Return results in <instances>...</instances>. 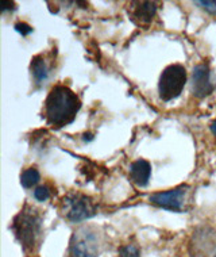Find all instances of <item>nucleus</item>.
Returning a JSON list of instances; mask_svg holds the SVG:
<instances>
[{
  "mask_svg": "<svg viewBox=\"0 0 216 257\" xmlns=\"http://www.w3.org/2000/svg\"><path fill=\"white\" fill-rule=\"evenodd\" d=\"M81 100L71 88L58 84L50 89L45 100V118L54 127H64L76 119Z\"/></svg>",
  "mask_w": 216,
  "mask_h": 257,
  "instance_id": "nucleus-1",
  "label": "nucleus"
},
{
  "mask_svg": "<svg viewBox=\"0 0 216 257\" xmlns=\"http://www.w3.org/2000/svg\"><path fill=\"white\" fill-rule=\"evenodd\" d=\"M11 229L25 250H34L42 231V218L40 211L26 204L14 218Z\"/></svg>",
  "mask_w": 216,
  "mask_h": 257,
  "instance_id": "nucleus-2",
  "label": "nucleus"
},
{
  "mask_svg": "<svg viewBox=\"0 0 216 257\" xmlns=\"http://www.w3.org/2000/svg\"><path fill=\"white\" fill-rule=\"evenodd\" d=\"M103 244V237L96 227L81 226L72 235L69 253L71 257H99Z\"/></svg>",
  "mask_w": 216,
  "mask_h": 257,
  "instance_id": "nucleus-3",
  "label": "nucleus"
},
{
  "mask_svg": "<svg viewBox=\"0 0 216 257\" xmlns=\"http://www.w3.org/2000/svg\"><path fill=\"white\" fill-rule=\"evenodd\" d=\"M61 213L69 222L79 223L95 217L97 214V206L91 196L80 192H71L62 199Z\"/></svg>",
  "mask_w": 216,
  "mask_h": 257,
  "instance_id": "nucleus-4",
  "label": "nucleus"
},
{
  "mask_svg": "<svg viewBox=\"0 0 216 257\" xmlns=\"http://www.w3.org/2000/svg\"><path fill=\"white\" fill-rule=\"evenodd\" d=\"M186 84V69L181 64H172L162 71L158 81L159 98L170 102L178 98Z\"/></svg>",
  "mask_w": 216,
  "mask_h": 257,
  "instance_id": "nucleus-5",
  "label": "nucleus"
},
{
  "mask_svg": "<svg viewBox=\"0 0 216 257\" xmlns=\"http://www.w3.org/2000/svg\"><path fill=\"white\" fill-rule=\"evenodd\" d=\"M189 187L178 186L173 190L163 191V192H157L150 196V202L157 207H161L163 210L169 211H182L185 207L186 194H188Z\"/></svg>",
  "mask_w": 216,
  "mask_h": 257,
  "instance_id": "nucleus-6",
  "label": "nucleus"
},
{
  "mask_svg": "<svg viewBox=\"0 0 216 257\" xmlns=\"http://www.w3.org/2000/svg\"><path fill=\"white\" fill-rule=\"evenodd\" d=\"M216 88V79L207 64H200L192 72V93L198 99L209 96Z\"/></svg>",
  "mask_w": 216,
  "mask_h": 257,
  "instance_id": "nucleus-7",
  "label": "nucleus"
},
{
  "mask_svg": "<svg viewBox=\"0 0 216 257\" xmlns=\"http://www.w3.org/2000/svg\"><path fill=\"white\" fill-rule=\"evenodd\" d=\"M157 13L155 2H132L130 5V18L138 26H149Z\"/></svg>",
  "mask_w": 216,
  "mask_h": 257,
  "instance_id": "nucleus-8",
  "label": "nucleus"
},
{
  "mask_svg": "<svg viewBox=\"0 0 216 257\" xmlns=\"http://www.w3.org/2000/svg\"><path fill=\"white\" fill-rule=\"evenodd\" d=\"M209 229L203 227L200 230L196 231V234L193 235V241L190 242V252L194 249L193 253H190L192 257H196L197 254H201V257H207V254L211 252V249L213 248V242H212V237L213 233H208Z\"/></svg>",
  "mask_w": 216,
  "mask_h": 257,
  "instance_id": "nucleus-9",
  "label": "nucleus"
},
{
  "mask_svg": "<svg viewBox=\"0 0 216 257\" xmlns=\"http://www.w3.org/2000/svg\"><path fill=\"white\" fill-rule=\"evenodd\" d=\"M151 176V165L146 160H137L130 165V179L138 187H146Z\"/></svg>",
  "mask_w": 216,
  "mask_h": 257,
  "instance_id": "nucleus-10",
  "label": "nucleus"
},
{
  "mask_svg": "<svg viewBox=\"0 0 216 257\" xmlns=\"http://www.w3.org/2000/svg\"><path fill=\"white\" fill-rule=\"evenodd\" d=\"M30 71L34 80H36V83H38V84H42L44 81L48 80L50 68H49L46 58L42 54H38L36 57L31 58Z\"/></svg>",
  "mask_w": 216,
  "mask_h": 257,
  "instance_id": "nucleus-11",
  "label": "nucleus"
},
{
  "mask_svg": "<svg viewBox=\"0 0 216 257\" xmlns=\"http://www.w3.org/2000/svg\"><path fill=\"white\" fill-rule=\"evenodd\" d=\"M41 180L40 171L37 168H27L25 169L21 175V184L23 188H33L37 186Z\"/></svg>",
  "mask_w": 216,
  "mask_h": 257,
  "instance_id": "nucleus-12",
  "label": "nucleus"
},
{
  "mask_svg": "<svg viewBox=\"0 0 216 257\" xmlns=\"http://www.w3.org/2000/svg\"><path fill=\"white\" fill-rule=\"evenodd\" d=\"M118 257H141V253L135 245H124L119 249Z\"/></svg>",
  "mask_w": 216,
  "mask_h": 257,
  "instance_id": "nucleus-13",
  "label": "nucleus"
},
{
  "mask_svg": "<svg viewBox=\"0 0 216 257\" xmlns=\"http://www.w3.org/2000/svg\"><path fill=\"white\" fill-rule=\"evenodd\" d=\"M49 196H50V191H49L48 187L40 186L37 187L36 191H34V198H36L38 202H45V200H48Z\"/></svg>",
  "mask_w": 216,
  "mask_h": 257,
  "instance_id": "nucleus-14",
  "label": "nucleus"
},
{
  "mask_svg": "<svg viewBox=\"0 0 216 257\" xmlns=\"http://www.w3.org/2000/svg\"><path fill=\"white\" fill-rule=\"evenodd\" d=\"M196 5L200 6L201 9H204L207 13L216 15V2L215 0H205V2H196Z\"/></svg>",
  "mask_w": 216,
  "mask_h": 257,
  "instance_id": "nucleus-15",
  "label": "nucleus"
},
{
  "mask_svg": "<svg viewBox=\"0 0 216 257\" xmlns=\"http://www.w3.org/2000/svg\"><path fill=\"white\" fill-rule=\"evenodd\" d=\"M14 29L18 31L19 34H22L23 37L29 36V34H31V33L34 31V29H33V27H31L30 25H27V23H25V22L17 23V25L14 26Z\"/></svg>",
  "mask_w": 216,
  "mask_h": 257,
  "instance_id": "nucleus-16",
  "label": "nucleus"
},
{
  "mask_svg": "<svg viewBox=\"0 0 216 257\" xmlns=\"http://www.w3.org/2000/svg\"><path fill=\"white\" fill-rule=\"evenodd\" d=\"M0 10L2 11H10V10H15V3L14 2H0Z\"/></svg>",
  "mask_w": 216,
  "mask_h": 257,
  "instance_id": "nucleus-17",
  "label": "nucleus"
},
{
  "mask_svg": "<svg viewBox=\"0 0 216 257\" xmlns=\"http://www.w3.org/2000/svg\"><path fill=\"white\" fill-rule=\"evenodd\" d=\"M211 132H212V133H213V136H215V137H216V120H215V122H213V123L211 124Z\"/></svg>",
  "mask_w": 216,
  "mask_h": 257,
  "instance_id": "nucleus-18",
  "label": "nucleus"
},
{
  "mask_svg": "<svg viewBox=\"0 0 216 257\" xmlns=\"http://www.w3.org/2000/svg\"><path fill=\"white\" fill-rule=\"evenodd\" d=\"M215 257H216V254H215Z\"/></svg>",
  "mask_w": 216,
  "mask_h": 257,
  "instance_id": "nucleus-19",
  "label": "nucleus"
}]
</instances>
